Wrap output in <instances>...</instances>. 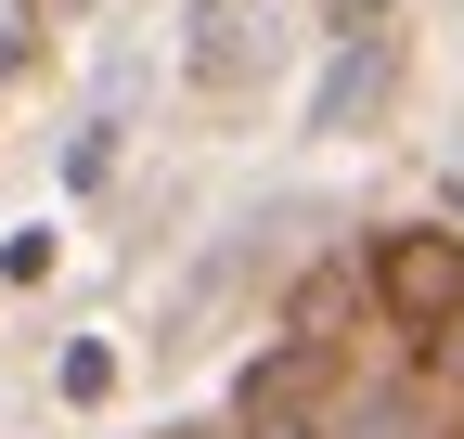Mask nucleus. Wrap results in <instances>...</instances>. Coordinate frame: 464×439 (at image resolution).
Wrapping results in <instances>:
<instances>
[{"mask_svg":"<svg viewBox=\"0 0 464 439\" xmlns=\"http://www.w3.org/2000/svg\"><path fill=\"white\" fill-rule=\"evenodd\" d=\"M387 298H400V310H451V298H464V259H451V246H400V259H387Z\"/></svg>","mask_w":464,"mask_h":439,"instance_id":"nucleus-1","label":"nucleus"}]
</instances>
